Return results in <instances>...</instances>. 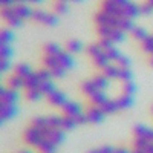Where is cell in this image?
<instances>
[{"instance_id": "obj_3", "label": "cell", "mask_w": 153, "mask_h": 153, "mask_svg": "<svg viewBox=\"0 0 153 153\" xmlns=\"http://www.w3.org/2000/svg\"><path fill=\"white\" fill-rule=\"evenodd\" d=\"M54 87V76L43 68L40 71H32L29 74V76L25 80V86L22 91L26 100L38 101L40 98H45Z\"/></svg>"}, {"instance_id": "obj_19", "label": "cell", "mask_w": 153, "mask_h": 153, "mask_svg": "<svg viewBox=\"0 0 153 153\" xmlns=\"http://www.w3.org/2000/svg\"><path fill=\"white\" fill-rule=\"evenodd\" d=\"M5 74H2V72H0V84H2V76H3Z\"/></svg>"}, {"instance_id": "obj_8", "label": "cell", "mask_w": 153, "mask_h": 153, "mask_svg": "<svg viewBox=\"0 0 153 153\" xmlns=\"http://www.w3.org/2000/svg\"><path fill=\"white\" fill-rule=\"evenodd\" d=\"M46 100H48V103L51 104V106H54V107H63L66 103H68V95L63 92V91H60V89H57V87H54L52 91H51L46 97H45Z\"/></svg>"}, {"instance_id": "obj_1", "label": "cell", "mask_w": 153, "mask_h": 153, "mask_svg": "<svg viewBox=\"0 0 153 153\" xmlns=\"http://www.w3.org/2000/svg\"><path fill=\"white\" fill-rule=\"evenodd\" d=\"M66 126L63 117H38L26 129V143L43 153H52L65 138Z\"/></svg>"}, {"instance_id": "obj_7", "label": "cell", "mask_w": 153, "mask_h": 153, "mask_svg": "<svg viewBox=\"0 0 153 153\" xmlns=\"http://www.w3.org/2000/svg\"><path fill=\"white\" fill-rule=\"evenodd\" d=\"M58 19L60 17L55 14L54 11L42 9V8H34L31 20H34L38 25H43V26H55V25L58 23Z\"/></svg>"}, {"instance_id": "obj_4", "label": "cell", "mask_w": 153, "mask_h": 153, "mask_svg": "<svg viewBox=\"0 0 153 153\" xmlns=\"http://www.w3.org/2000/svg\"><path fill=\"white\" fill-rule=\"evenodd\" d=\"M32 11L34 8L28 3L14 2L11 5L0 8V19L5 22L8 28L16 29V28H20L26 20L32 19Z\"/></svg>"}, {"instance_id": "obj_18", "label": "cell", "mask_w": 153, "mask_h": 153, "mask_svg": "<svg viewBox=\"0 0 153 153\" xmlns=\"http://www.w3.org/2000/svg\"><path fill=\"white\" fill-rule=\"evenodd\" d=\"M147 3H149V5H150V6L153 8V0H147Z\"/></svg>"}, {"instance_id": "obj_17", "label": "cell", "mask_w": 153, "mask_h": 153, "mask_svg": "<svg viewBox=\"0 0 153 153\" xmlns=\"http://www.w3.org/2000/svg\"><path fill=\"white\" fill-rule=\"evenodd\" d=\"M60 2H66V3H81L83 0H60Z\"/></svg>"}, {"instance_id": "obj_13", "label": "cell", "mask_w": 153, "mask_h": 153, "mask_svg": "<svg viewBox=\"0 0 153 153\" xmlns=\"http://www.w3.org/2000/svg\"><path fill=\"white\" fill-rule=\"evenodd\" d=\"M117 65L121 66V68H130V60H129V57L121 55V57L117 60Z\"/></svg>"}, {"instance_id": "obj_6", "label": "cell", "mask_w": 153, "mask_h": 153, "mask_svg": "<svg viewBox=\"0 0 153 153\" xmlns=\"http://www.w3.org/2000/svg\"><path fill=\"white\" fill-rule=\"evenodd\" d=\"M87 55L92 58V61H94V65L97 66V68H100L101 71H103L107 65H110V58H109V55H107V52H106V49L101 46L100 43H94V45H89L87 46Z\"/></svg>"}, {"instance_id": "obj_11", "label": "cell", "mask_w": 153, "mask_h": 153, "mask_svg": "<svg viewBox=\"0 0 153 153\" xmlns=\"http://www.w3.org/2000/svg\"><path fill=\"white\" fill-rule=\"evenodd\" d=\"M130 34H132V37L135 38V40H138L139 43H141L144 38L149 37V32H147L146 28H143V26H133V29L130 31Z\"/></svg>"}, {"instance_id": "obj_5", "label": "cell", "mask_w": 153, "mask_h": 153, "mask_svg": "<svg viewBox=\"0 0 153 153\" xmlns=\"http://www.w3.org/2000/svg\"><path fill=\"white\" fill-rule=\"evenodd\" d=\"M19 109V91L0 84V124L16 117Z\"/></svg>"}, {"instance_id": "obj_9", "label": "cell", "mask_w": 153, "mask_h": 153, "mask_svg": "<svg viewBox=\"0 0 153 153\" xmlns=\"http://www.w3.org/2000/svg\"><path fill=\"white\" fill-rule=\"evenodd\" d=\"M84 115H86V121H91V123H100L101 120L104 118V110L101 109L100 106L92 104L91 107H89V109L84 112Z\"/></svg>"}, {"instance_id": "obj_12", "label": "cell", "mask_w": 153, "mask_h": 153, "mask_svg": "<svg viewBox=\"0 0 153 153\" xmlns=\"http://www.w3.org/2000/svg\"><path fill=\"white\" fill-rule=\"evenodd\" d=\"M52 11L55 12L58 17H60V16H65L66 12L69 11V3H66V2H60V0H55Z\"/></svg>"}, {"instance_id": "obj_15", "label": "cell", "mask_w": 153, "mask_h": 153, "mask_svg": "<svg viewBox=\"0 0 153 153\" xmlns=\"http://www.w3.org/2000/svg\"><path fill=\"white\" fill-rule=\"evenodd\" d=\"M14 2H23V3H28V5H38V3H42L43 0H14Z\"/></svg>"}, {"instance_id": "obj_10", "label": "cell", "mask_w": 153, "mask_h": 153, "mask_svg": "<svg viewBox=\"0 0 153 153\" xmlns=\"http://www.w3.org/2000/svg\"><path fill=\"white\" fill-rule=\"evenodd\" d=\"M65 49L68 51V52H71L72 55H75V54H80L84 49V45H83L81 40H78V38H71V40L66 42Z\"/></svg>"}, {"instance_id": "obj_14", "label": "cell", "mask_w": 153, "mask_h": 153, "mask_svg": "<svg viewBox=\"0 0 153 153\" xmlns=\"http://www.w3.org/2000/svg\"><path fill=\"white\" fill-rule=\"evenodd\" d=\"M139 9H141V16H149V14H152V12H153V8L147 2L143 3V5H139Z\"/></svg>"}, {"instance_id": "obj_2", "label": "cell", "mask_w": 153, "mask_h": 153, "mask_svg": "<svg viewBox=\"0 0 153 153\" xmlns=\"http://www.w3.org/2000/svg\"><path fill=\"white\" fill-rule=\"evenodd\" d=\"M43 66L54 78H65L69 71L74 69L75 60L71 52L55 42H49L43 48Z\"/></svg>"}, {"instance_id": "obj_16", "label": "cell", "mask_w": 153, "mask_h": 153, "mask_svg": "<svg viewBox=\"0 0 153 153\" xmlns=\"http://www.w3.org/2000/svg\"><path fill=\"white\" fill-rule=\"evenodd\" d=\"M11 3H14V0H0V8H3L6 5H11Z\"/></svg>"}]
</instances>
